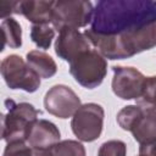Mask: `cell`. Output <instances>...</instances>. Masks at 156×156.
Masks as SVG:
<instances>
[{
    "instance_id": "1",
    "label": "cell",
    "mask_w": 156,
    "mask_h": 156,
    "mask_svg": "<svg viewBox=\"0 0 156 156\" xmlns=\"http://www.w3.org/2000/svg\"><path fill=\"white\" fill-rule=\"evenodd\" d=\"M156 23V1L101 0L94 7L91 30L102 35H118Z\"/></svg>"
},
{
    "instance_id": "2",
    "label": "cell",
    "mask_w": 156,
    "mask_h": 156,
    "mask_svg": "<svg viewBox=\"0 0 156 156\" xmlns=\"http://www.w3.org/2000/svg\"><path fill=\"white\" fill-rule=\"evenodd\" d=\"M84 35L105 58L123 60L156 46V23L118 35H102L89 28Z\"/></svg>"
},
{
    "instance_id": "3",
    "label": "cell",
    "mask_w": 156,
    "mask_h": 156,
    "mask_svg": "<svg viewBox=\"0 0 156 156\" xmlns=\"http://www.w3.org/2000/svg\"><path fill=\"white\" fill-rule=\"evenodd\" d=\"M5 106L7 113L1 118V138L6 143L27 141L30 127L41 112L29 102H15L12 99H6Z\"/></svg>"
},
{
    "instance_id": "4",
    "label": "cell",
    "mask_w": 156,
    "mask_h": 156,
    "mask_svg": "<svg viewBox=\"0 0 156 156\" xmlns=\"http://www.w3.org/2000/svg\"><path fill=\"white\" fill-rule=\"evenodd\" d=\"M117 123L132 133L139 144L156 141V108L146 105H128L117 113Z\"/></svg>"
},
{
    "instance_id": "5",
    "label": "cell",
    "mask_w": 156,
    "mask_h": 156,
    "mask_svg": "<svg viewBox=\"0 0 156 156\" xmlns=\"http://www.w3.org/2000/svg\"><path fill=\"white\" fill-rule=\"evenodd\" d=\"M69 73L82 87L94 89L106 77L107 61L98 50L90 49L69 62Z\"/></svg>"
},
{
    "instance_id": "6",
    "label": "cell",
    "mask_w": 156,
    "mask_h": 156,
    "mask_svg": "<svg viewBox=\"0 0 156 156\" xmlns=\"http://www.w3.org/2000/svg\"><path fill=\"white\" fill-rule=\"evenodd\" d=\"M93 13L94 7L90 1L58 0L54 2L51 23L57 32L63 28L78 29L91 23Z\"/></svg>"
},
{
    "instance_id": "7",
    "label": "cell",
    "mask_w": 156,
    "mask_h": 156,
    "mask_svg": "<svg viewBox=\"0 0 156 156\" xmlns=\"http://www.w3.org/2000/svg\"><path fill=\"white\" fill-rule=\"evenodd\" d=\"M1 76L10 89L34 93L40 87V77L16 54L6 56L1 61Z\"/></svg>"
},
{
    "instance_id": "8",
    "label": "cell",
    "mask_w": 156,
    "mask_h": 156,
    "mask_svg": "<svg viewBox=\"0 0 156 156\" xmlns=\"http://www.w3.org/2000/svg\"><path fill=\"white\" fill-rule=\"evenodd\" d=\"M105 111L95 102L82 105L72 117L71 128L73 134L85 143L96 140L102 132Z\"/></svg>"
},
{
    "instance_id": "9",
    "label": "cell",
    "mask_w": 156,
    "mask_h": 156,
    "mask_svg": "<svg viewBox=\"0 0 156 156\" xmlns=\"http://www.w3.org/2000/svg\"><path fill=\"white\" fill-rule=\"evenodd\" d=\"M112 91L122 100H138L141 98L146 77L134 67L113 66Z\"/></svg>"
},
{
    "instance_id": "10",
    "label": "cell",
    "mask_w": 156,
    "mask_h": 156,
    "mask_svg": "<svg viewBox=\"0 0 156 156\" xmlns=\"http://www.w3.org/2000/svg\"><path fill=\"white\" fill-rule=\"evenodd\" d=\"M44 106L50 115L65 119L73 117L82 104L78 95L69 87L56 84L46 91L44 96Z\"/></svg>"
},
{
    "instance_id": "11",
    "label": "cell",
    "mask_w": 156,
    "mask_h": 156,
    "mask_svg": "<svg viewBox=\"0 0 156 156\" xmlns=\"http://www.w3.org/2000/svg\"><path fill=\"white\" fill-rule=\"evenodd\" d=\"M91 49V44L88 38L74 28H63L58 32V37L55 41L56 55L67 61H73L78 55Z\"/></svg>"
},
{
    "instance_id": "12",
    "label": "cell",
    "mask_w": 156,
    "mask_h": 156,
    "mask_svg": "<svg viewBox=\"0 0 156 156\" xmlns=\"http://www.w3.org/2000/svg\"><path fill=\"white\" fill-rule=\"evenodd\" d=\"M60 130L48 119H37L30 127L27 143L32 149H51L60 141Z\"/></svg>"
},
{
    "instance_id": "13",
    "label": "cell",
    "mask_w": 156,
    "mask_h": 156,
    "mask_svg": "<svg viewBox=\"0 0 156 156\" xmlns=\"http://www.w3.org/2000/svg\"><path fill=\"white\" fill-rule=\"evenodd\" d=\"M54 2L45 0L17 1L15 13L23 15L33 24H48L52 20Z\"/></svg>"
},
{
    "instance_id": "14",
    "label": "cell",
    "mask_w": 156,
    "mask_h": 156,
    "mask_svg": "<svg viewBox=\"0 0 156 156\" xmlns=\"http://www.w3.org/2000/svg\"><path fill=\"white\" fill-rule=\"evenodd\" d=\"M26 60H27L26 62L28 63V66L40 78H45V79L50 78L57 71V66H56V62L54 61V58L44 51L32 50L27 54Z\"/></svg>"
},
{
    "instance_id": "15",
    "label": "cell",
    "mask_w": 156,
    "mask_h": 156,
    "mask_svg": "<svg viewBox=\"0 0 156 156\" xmlns=\"http://www.w3.org/2000/svg\"><path fill=\"white\" fill-rule=\"evenodd\" d=\"M1 33L4 39L2 48L5 45L12 49H18L22 46V28L15 18L9 17L1 22Z\"/></svg>"
},
{
    "instance_id": "16",
    "label": "cell",
    "mask_w": 156,
    "mask_h": 156,
    "mask_svg": "<svg viewBox=\"0 0 156 156\" xmlns=\"http://www.w3.org/2000/svg\"><path fill=\"white\" fill-rule=\"evenodd\" d=\"M55 37V29L48 24H33L30 27V39L40 49H49Z\"/></svg>"
},
{
    "instance_id": "17",
    "label": "cell",
    "mask_w": 156,
    "mask_h": 156,
    "mask_svg": "<svg viewBox=\"0 0 156 156\" xmlns=\"http://www.w3.org/2000/svg\"><path fill=\"white\" fill-rule=\"evenodd\" d=\"M52 156H85L83 144L77 140H62L51 147Z\"/></svg>"
},
{
    "instance_id": "18",
    "label": "cell",
    "mask_w": 156,
    "mask_h": 156,
    "mask_svg": "<svg viewBox=\"0 0 156 156\" xmlns=\"http://www.w3.org/2000/svg\"><path fill=\"white\" fill-rule=\"evenodd\" d=\"M127 145L122 140H107L101 144L98 156H126Z\"/></svg>"
},
{
    "instance_id": "19",
    "label": "cell",
    "mask_w": 156,
    "mask_h": 156,
    "mask_svg": "<svg viewBox=\"0 0 156 156\" xmlns=\"http://www.w3.org/2000/svg\"><path fill=\"white\" fill-rule=\"evenodd\" d=\"M136 104L156 108V76L146 77L143 95L140 99L136 100Z\"/></svg>"
},
{
    "instance_id": "20",
    "label": "cell",
    "mask_w": 156,
    "mask_h": 156,
    "mask_svg": "<svg viewBox=\"0 0 156 156\" xmlns=\"http://www.w3.org/2000/svg\"><path fill=\"white\" fill-rule=\"evenodd\" d=\"M2 156H33V149L26 141L7 143Z\"/></svg>"
},
{
    "instance_id": "21",
    "label": "cell",
    "mask_w": 156,
    "mask_h": 156,
    "mask_svg": "<svg viewBox=\"0 0 156 156\" xmlns=\"http://www.w3.org/2000/svg\"><path fill=\"white\" fill-rule=\"evenodd\" d=\"M16 2L17 1H0V17L1 18H9L10 15L15 13L16 11Z\"/></svg>"
},
{
    "instance_id": "22",
    "label": "cell",
    "mask_w": 156,
    "mask_h": 156,
    "mask_svg": "<svg viewBox=\"0 0 156 156\" xmlns=\"http://www.w3.org/2000/svg\"><path fill=\"white\" fill-rule=\"evenodd\" d=\"M139 155H141V156H156V141L140 144Z\"/></svg>"
},
{
    "instance_id": "23",
    "label": "cell",
    "mask_w": 156,
    "mask_h": 156,
    "mask_svg": "<svg viewBox=\"0 0 156 156\" xmlns=\"http://www.w3.org/2000/svg\"><path fill=\"white\" fill-rule=\"evenodd\" d=\"M33 156H52L51 149H33Z\"/></svg>"
},
{
    "instance_id": "24",
    "label": "cell",
    "mask_w": 156,
    "mask_h": 156,
    "mask_svg": "<svg viewBox=\"0 0 156 156\" xmlns=\"http://www.w3.org/2000/svg\"><path fill=\"white\" fill-rule=\"evenodd\" d=\"M139 156H141V155H139Z\"/></svg>"
}]
</instances>
